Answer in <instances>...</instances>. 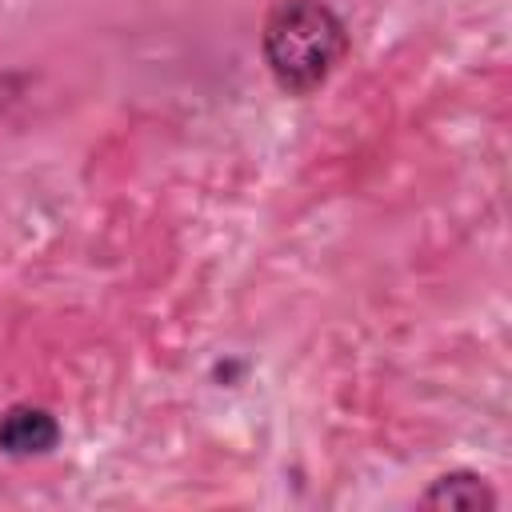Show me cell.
I'll list each match as a JSON object with an SVG mask.
<instances>
[{
	"label": "cell",
	"mask_w": 512,
	"mask_h": 512,
	"mask_svg": "<svg viewBox=\"0 0 512 512\" xmlns=\"http://www.w3.org/2000/svg\"><path fill=\"white\" fill-rule=\"evenodd\" d=\"M264 64L280 92H316L348 52V28L324 0H276L260 32Z\"/></svg>",
	"instance_id": "cell-1"
},
{
	"label": "cell",
	"mask_w": 512,
	"mask_h": 512,
	"mask_svg": "<svg viewBox=\"0 0 512 512\" xmlns=\"http://www.w3.org/2000/svg\"><path fill=\"white\" fill-rule=\"evenodd\" d=\"M60 444V420L44 404H12L0 416V452L12 460L48 456Z\"/></svg>",
	"instance_id": "cell-2"
},
{
	"label": "cell",
	"mask_w": 512,
	"mask_h": 512,
	"mask_svg": "<svg viewBox=\"0 0 512 512\" xmlns=\"http://www.w3.org/2000/svg\"><path fill=\"white\" fill-rule=\"evenodd\" d=\"M424 508H464V512H476V508H496V492L492 484L480 476V472H444L428 484V492L420 496Z\"/></svg>",
	"instance_id": "cell-3"
},
{
	"label": "cell",
	"mask_w": 512,
	"mask_h": 512,
	"mask_svg": "<svg viewBox=\"0 0 512 512\" xmlns=\"http://www.w3.org/2000/svg\"><path fill=\"white\" fill-rule=\"evenodd\" d=\"M24 84H28V80H24L20 72H4V76H0V116H4V112H8L16 100H20Z\"/></svg>",
	"instance_id": "cell-4"
}]
</instances>
